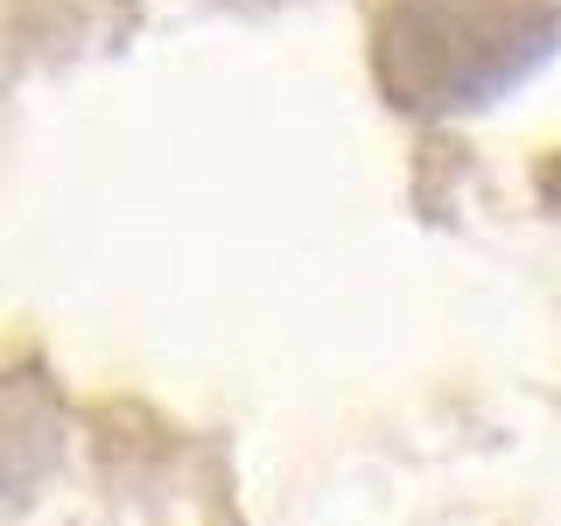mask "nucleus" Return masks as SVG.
Masks as SVG:
<instances>
[{"label": "nucleus", "instance_id": "nucleus-1", "mask_svg": "<svg viewBox=\"0 0 561 526\" xmlns=\"http://www.w3.org/2000/svg\"><path fill=\"white\" fill-rule=\"evenodd\" d=\"M548 43V0H386L379 78L400 105H478Z\"/></svg>", "mask_w": 561, "mask_h": 526}]
</instances>
